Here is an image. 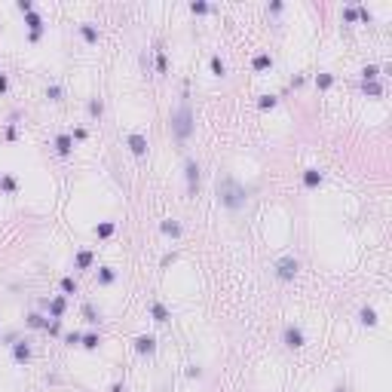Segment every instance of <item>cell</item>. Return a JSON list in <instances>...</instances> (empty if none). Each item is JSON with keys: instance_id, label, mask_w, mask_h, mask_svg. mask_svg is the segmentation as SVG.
Wrapping results in <instances>:
<instances>
[{"instance_id": "6da1fadb", "label": "cell", "mask_w": 392, "mask_h": 392, "mask_svg": "<svg viewBox=\"0 0 392 392\" xmlns=\"http://www.w3.org/2000/svg\"><path fill=\"white\" fill-rule=\"evenodd\" d=\"M245 196H248V190H245L236 178H224V181L218 184V200H221V206H227V209L245 206Z\"/></svg>"}, {"instance_id": "7a4b0ae2", "label": "cell", "mask_w": 392, "mask_h": 392, "mask_svg": "<svg viewBox=\"0 0 392 392\" xmlns=\"http://www.w3.org/2000/svg\"><path fill=\"white\" fill-rule=\"evenodd\" d=\"M169 126H172V135H175L178 141H187V138L193 135V107H190V101H181V104H178V110L172 113Z\"/></svg>"}, {"instance_id": "3957f363", "label": "cell", "mask_w": 392, "mask_h": 392, "mask_svg": "<svg viewBox=\"0 0 392 392\" xmlns=\"http://www.w3.org/2000/svg\"><path fill=\"white\" fill-rule=\"evenodd\" d=\"M297 270H300V260L297 257H279L276 260V279H282V282H291L294 276H297Z\"/></svg>"}, {"instance_id": "277c9868", "label": "cell", "mask_w": 392, "mask_h": 392, "mask_svg": "<svg viewBox=\"0 0 392 392\" xmlns=\"http://www.w3.org/2000/svg\"><path fill=\"white\" fill-rule=\"evenodd\" d=\"M25 25H28V40H31V43H37V40L43 37V28H46V25H43V16L34 10V13H28V16H25Z\"/></svg>"}, {"instance_id": "5b68a950", "label": "cell", "mask_w": 392, "mask_h": 392, "mask_svg": "<svg viewBox=\"0 0 392 392\" xmlns=\"http://www.w3.org/2000/svg\"><path fill=\"white\" fill-rule=\"evenodd\" d=\"M40 306L46 309L49 319H61L64 312H68V297H64V294H55L52 300H40Z\"/></svg>"}, {"instance_id": "8992f818", "label": "cell", "mask_w": 392, "mask_h": 392, "mask_svg": "<svg viewBox=\"0 0 392 392\" xmlns=\"http://www.w3.org/2000/svg\"><path fill=\"white\" fill-rule=\"evenodd\" d=\"M13 362L16 365H28L31 356H34V349H31V340H13Z\"/></svg>"}, {"instance_id": "52a82bcc", "label": "cell", "mask_w": 392, "mask_h": 392, "mask_svg": "<svg viewBox=\"0 0 392 392\" xmlns=\"http://www.w3.org/2000/svg\"><path fill=\"white\" fill-rule=\"evenodd\" d=\"M282 343H285L288 349H300V346L306 343L303 328H297V325H285V331H282Z\"/></svg>"}, {"instance_id": "ba28073f", "label": "cell", "mask_w": 392, "mask_h": 392, "mask_svg": "<svg viewBox=\"0 0 392 392\" xmlns=\"http://www.w3.org/2000/svg\"><path fill=\"white\" fill-rule=\"evenodd\" d=\"M184 178H187V193L196 196V187H200V163H196V160L184 163Z\"/></svg>"}, {"instance_id": "9c48e42d", "label": "cell", "mask_w": 392, "mask_h": 392, "mask_svg": "<svg viewBox=\"0 0 392 392\" xmlns=\"http://www.w3.org/2000/svg\"><path fill=\"white\" fill-rule=\"evenodd\" d=\"M52 147H55L58 156H64V160H68V156L74 153V138H71V132H58L55 141H52Z\"/></svg>"}, {"instance_id": "30bf717a", "label": "cell", "mask_w": 392, "mask_h": 392, "mask_svg": "<svg viewBox=\"0 0 392 392\" xmlns=\"http://www.w3.org/2000/svg\"><path fill=\"white\" fill-rule=\"evenodd\" d=\"M135 352L138 356H153L156 352V337L153 334H138L135 337Z\"/></svg>"}, {"instance_id": "8fae6325", "label": "cell", "mask_w": 392, "mask_h": 392, "mask_svg": "<svg viewBox=\"0 0 392 392\" xmlns=\"http://www.w3.org/2000/svg\"><path fill=\"white\" fill-rule=\"evenodd\" d=\"M322 181H325V172H322V169H316V166L303 169V187H306V190H316V187H322Z\"/></svg>"}, {"instance_id": "7c38bea8", "label": "cell", "mask_w": 392, "mask_h": 392, "mask_svg": "<svg viewBox=\"0 0 392 392\" xmlns=\"http://www.w3.org/2000/svg\"><path fill=\"white\" fill-rule=\"evenodd\" d=\"M92 264H95V251L92 248H80V251H77L74 254V270H92Z\"/></svg>"}, {"instance_id": "4fadbf2b", "label": "cell", "mask_w": 392, "mask_h": 392, "mask_svg": "<svg viewBox=\"0 0 392 392\" xmlns=\"http://www.w3.org/2000/svg\"><path fill=\"white\" fill-rule=\"evenodd\" d=\"M126 147H129L135 156H144V153H147V138H144L141 132H129V138H126Z\"/></svg>"}, {"instance_id": "5bb4252c", "label": "cell", "mask_w": 392, "mask_h": 392, "mask_svg": "<svg viewBox=\"0 0 392 392\" xmlns=\"http://www.w3.org/2000/svg\"><path fill=\"white\" fill-rule=\"evenodd\" d=\"M150 319H153L156 325H166V322L172 319V312H169V306H166V303L153 300V303H150Z\"/></svg>"}, {"instance_id": "9a60e30c", "label": "cell", "mask_w": 392, "mask_h": 392, "mask_svg": "<svg viewBox=\"0 0 392 392\" xmlns=\"http://www.w3.org/2000/svg\"><path fill=\"white\" fill-rule=\"evenodd\" d=\"M80 37H83L89 46H95V43L101 40V34H98V28H95L92 22H80Z\"/></svg>"}, {"instance_id": "2e32d148", "label": "cell", "mask_w": 392, "mask_h": 392, "mask_svg": "<svg viewBox=\"0 0 392 392\" xmlns=\"http://www.w3.org/2000/svg\"><path fill=\"white\" fill-rule=\"evenodd\" d=\"M160 230H163V236H172V239H181V224L175 221V218H166V221H160Z\"/></svg>"}, {"instance_id": "e0dca14e", "label": "cell", "mask_w": 392, "mask_h": 392, "mask_svg": "<svg viewBox=\"0 0 392 392\" xmlns=\"http://www.w3.org/2000/svg\"><path fill=\"white\" fill-rule=\"evenodd\" d=\"M25 325H28V328H34V331H37V328H43V331H46L49 316H43V312H28V316H25Z\"/></svg>"}, {"instance_id": "ac0fdd59", "label": "cell", "mask_w": 392, "mask_h": 392, "mask_svg": "<svg viewBox=\"0 0 392 392\" xmlns=\"http://www.w3.org/2000/svg\"><path fill=\"white\" fill-rule=\"evenodd\" d=\"M95 282H98V285H113V282H116V270H113V267H98Z\"/></svg>"}, {"instance_id": "d6986e66", "label": "cell", "mask_w": 392, "mask_h": 392, "mask_svg": "<svg viewBox=\"0 0 392 392\" xmlns=\"http://www.w3.org/2000/svg\"><path fill=\"white\" fill-rule=\"evenodd\" d=\"M92 233H95L98 239H110L113 233H116V221H101V224H95V230H92Z\"/></svg>"}, {"instance_id": "ffe728a7", "label": "cell", "mask_w": 392, "mask_h": 392, "mask_svg": "<svg viewBox=\"0 0 392 392\" xmlns=\"http://www.w3.org/2000/svg\"><path fill=\"white\" fill-rule=\"evenodd\" d=\"M359 322L368 325V328H377V322H380V319H377V309H374V306H362V309H359Z\"/></svg>"}, {"instance_id": "44dd1931", "label": "cell", "mask_w": 392, "mask_h": 392, "mask_svg": "<svg viewBox=\"0 0 392 392\" xmlns=\"http://www.w3.org/2000/svg\"><path fill=\"white\" fill-rule=\"evenodd\" d=\"M251 68H254L257 74H264V71H270V68H273V55H270V52H257V55L251 58Z\"/></svg>"}, {"instance_id": "7402d4cb", "label": "cell", "mask_w": 392, "mask_h": 392, "mask_svg": "<svg viewBox=\"0 0 392 392\" xmlns=\"http://www.w3.org/2000/svg\"><path fill=\"white\" fill-rule=\"evenodd\" d=\"M0 190L10 193V196H16V193H19V181H16V175H0Z\"/></svg>"}, {"instance_id": "603a6c76", "label": "cell", "mask_w": 392, "mask_h": 392, "mask_svg": "<svg viewBox=\"0 0 392 392\" xmlns=\"http://www.w3.org/2000/svg\"><path fill=\"white\" fill-rule=\"evenodd\" d=\"M58 288H61V294H64V297H68V294H77V291H80V285H77V279H74V276H61Z\"/></svg>"}, {"instance_id": "cb8c5ba5", "label": "cell", "mask_w": 392, "mask_h": 392, "mask_svg": "<svg viewBox=\"0 0 392 392\" xmlns=\"http://www.w3.org/2000/svg\"><path fill=\"white\" fill-rule=\"evenodd\" d=\"M312 83H316V89H331L334 86V74H328V71H322V74H316V80H312Z\"/></svg>"}, {"instance_id": "d4e9b609", "label": "cell", "mask_w": 392, "mask_h": 392, "mask_svg": "<svg viewBox=\"0 0 392 392\" xmlns=\"http://www.w3.org/2000/svg\"><path fill=\"white\" fill-rule=\"evenodd\" d=\"M362 92H365L368 98H380V95H383V83H380V80H371V83H362Z\"/></svg>"}, {"instance_id": "484cf974", "label": "cell", "mask_w": 392, "mask_h": 392, "mask_svg": "<svg viewBox=\"0 0 392 392\" xmlns=\"http://www.w3.org/2000/svg\"><path fill=\"white\" fill-rule=\"evenodd\" d=\"M80 346H83V349H89V352H92V349H98V346H101V334H95V331H89V334H83V340H80Z\"/></svg>"}, {"instance_id": "4316f807", "label": "cell", "mask_w": 392, "mask_h": 392, "mask_svg": "<svg viewBox=\"0 0 392 392\" xmlns=\"http://www.w3.org/2000/svg\"><path fill=\"white\" fill-rule=\"evenodd\" d=\"M279 104V95H273V92H267V95H257V107L260 110H273Z\"/></svg>"}, {"instance_id": "83f0119b", "label": "cell", "mask_w": 392, "mask_h": 392, "mask_svg": "<svg viewBox=\"0 0 392 392\" xmlns=\"http://www.w3.org/2000/svg\"><path fill=\"white\" fill-rule=\"evenodd\" d=\"M83 319H86L89 325H98V322H101V312H98L92 303H83Z\"/></svg>"}, {"instance_id": "f1b7e54d", "label": "cell", "mask_w": 392, "mask_h": 392, "mask_svg": "<svg viewBox=\"0 0 392 392\" xmlns=\"http://www.w3.org/2000/svg\"><path fill=\"white\" fill-rule=\"evenodd\" d=\"M209 68H212L215 77H227V64H224L221 55H212V58H209Z\"/></svg>"}, {"instance_id": "f546056e", "label": "cell", "mask_w": 392, "mask_h": 392, "mask_svg": "<svg viewBox=\"0 0 392 392\" xmlns=\"http://www.w3.org/2000/svg\"><path fill=\"white\" fill-rule=\"evenodd\" d=\"M380 77V68L377 64H365L362 68V83H371V80H377Z\"/></svg>"}, {"instance_id": "4dcf8cb0", "label": "cell", "mask_w": 392, "mask_h": 392, "mask_svg": "<svg viewBox=\"0 0 392 392\" xmlns=\"http://www.w3.org/2000/svg\"><path fill=\"white\" fill-rule=\"evenodd\" d=\"M190 13L193 16H206V13H212V7L206 4V0H190Z\"/></svg>"}, {"instance_id": "1f68e13d", "label": "cell", "mask_w": 392, "mask_h": 392, "mask_svg": "<svg viewBox=\"0 0 392 392\" xmlns=\"http://www.w3.org/2000/svg\"><path fill=\"white\" fill-rule=\"evenodd\" d=\"M86 110H89V116H92V120H98V116L104 113V104H101L98 98H89V104H86Z\"/></svg>"}, {"instance_id": "d6a6232c", "label": "cell", "mask_w": 392, "mask_h": 392, "mask_svg": "<svg viewBox=\"0 0 392 392\" xmlns=\"http://www.w3.org/2000/svg\"><path fill=\"white\" fill-rule=\"evenodd\" d=\"M343 22H359V7L356 4H349V7H343Z\"/></svg>"}, {"instance_id": "836d02e7", "label": "cell", "mask_w": 392, "mask_h": 392, "mask_svg": "<svg viewBox=\"0 0 392 392\" xmlns=\"http://www.w3.org/2000/svg\"><path fill=\"white\" fill-rule=\"evenodd\" d=\"M61 95H64V92H61L58 83H49V86H46V98H49V101H61Z\"/></svg>"}, {"instance_id": "e575fe53", "label": "cell", "mask_w": 392, "mask_h": 392, "mask_svg": "<svg viewBox=\"0 0 392 392\" xmlns=\"http://www.w3.org/2000/svg\"><path fill=\"white\" fill-rule=\"evenodd\" d=\"M61 340H64V346H80V340H83V334H80V331H68V334H64Z\"/></svg>"}, {"instance_id": "d590c367", "label": "cell", "mask_w": 392, "mask_h": 392, "mask_svg": "<svg viewBox=\"0 0 392 392\" xmlns=\"http://www.w3.org/2000/svg\"><path fill=\"white\" fill-rule=\"evenodd\" d=\"M156 71H160V74H169V61H166V52H163V49H156Z\"/></svg>"}, {"instance_id": "8d00e7d4", "label": "cell", "mask_w": 392, "mask_h": 392, "mask_svg": "<svg viewBox=\"0 0 392 392\" xmlns=\"http://www.w3.org/2000/svg\"><path fill=\"white\" fill-rule=\"evenodd\" d=\"M359 22H365V25H371V22H374V13H371L368 7H359Z\"/></svg>"}, {"instance_id": "74e56055", "label": "cell", "mask_w": 392, "mask_h": 392, "mask_svg": "<svg viewBox=\"0 0 392 392\" xmlns=\"http://www.w3.org/2000/svg\"><path fill=\"white\" fill-rule=\"evenodd\" d=\"M16 10H19L22 16H28V13H34V4H31V0H19V4H16Z\"/></svg>"}, {"instance_id": "f35d334b", "label": "cell", "mask_w": 392, "mask_h": 392, "mask_svg": "<svg viewBox=\"0 0 392 392\" xmlns=\"http://www.w3.org/2000/svg\"><path fill=\"white\" fill-rule=\"evenodd\" d=\"M46 331H49V334H61V319H49Z\"/></svg>"}, {"instance_id": "ab89813d", "label": "cell", "mask_w": 392, "mask_h": 392, "mask_svg": "<svg viewBox=\"0 0 392 392\" xmlns=\"http://www.w3.org/2000/svg\"><path fill=\"white\" fill-rule=\"evenodd\" d=\"M4 135H7V141H16V138H19V129H16V123H10Z\"/></svg>"}, {"instance_id": "60d3db41", "label": "cell", "mask_w": 392, "mask_h": 392, "mask_svg": "<svg viewBox=\"0 0 392 392\" xmlns=\"http://www.w3.org/2000/svg\"><path fill=\"white\" fill-rule=\"evenodd\" d=\"M86 135H89V132H86V129H83V126H77V129H74V132H71V138H74V141H83V138H86Z\"/></svg>"}, {"instance_id": "b9f144b4", "label": "cell", "mask_w": 392, "mask_h": 392, "mask_svg": "<svg viewBox=\"0 0 392 392\" xmlns=\"http://www.w3.org/2000/svg\"><path fill=\"white\" fill-rule=\"evenodd\" d=\"M187 377H190V380H200V377H203V368H196V365H190V368H187Z\"/></svg>"}, {"instance_id": "7bdbcfd3", "label": "cell", "mask_w": 392, "mask_h": 392, "mask_svg": "<svg viewBox=\"0 0 392 392\" xmlns=\"http://www.w3.org/2000/svg\"><path fill=\"white\" fill-rule=\"evenodd\" d=\"M285 10V4H279V0H273V4L267 7V13H273V16H276V13H282Z\"/></svg>"}, {"instance_id": "ee69618b", "label": "cell", "mask_w": 392, "mask_h": 392, "mask_svg": "<svg viewBox=\"0 0 392 392\" xmlns=\"http://www.w3.org/2000/svg\"><path fill=\"white\" fill-rule=\"evenodd\" d=\"M7 89H10V77H7L4 71H0V95H4Z\"/></svg>"}, {"instance_id": "f6af8a7d", "label": "cell", "mask_w": 392, "mask_h": 392, "mask_svg": "<svg viewBox=\"0 0 392 392\" xmlns=\"http://www.w3.org/2000/svg\"><path fill=\"white\" fill-rule=\"evenodd\" d=\"M175 257H178L175 251H172V254H166V257H163V267H169V264H175Z\"/></svg>"}, {"instance_id": "bcb514c9", "label": "cell", "mask_w": 392, "mask_h": 392, "mask_svg": "<svg viewBox=\"0 0 392 392\" xmlns=\"http://www.w3.org/2000/svg\"><path fill=\"white\" fill-rule=\"evenodd\" d=\"M110 392H126V383H113V386H110Z\"/></svg>"}, {"instance_id": "7dc6e473", "label": "cell", "mask_w": 392, "mask_h": 392, "mask_svg": "<svg viewBox=\"0 0 392 392\" xmlns=\"http://www.w3.org/2000/svg\"><path fill=\"white\" fill-rule=\"evenodd\" d=\"M334 392H349V389H346V386H337V389H334Z\"/></svg>"}]
</instances>
